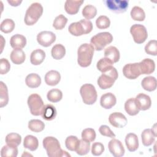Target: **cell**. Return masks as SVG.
<instances>
[{"mask_svg": "<svg viewBox=\"0 0 157 157\" xmlns=\"http://www.w3.org/2000/svg\"><path fill=\"white\" fill-rule=\"evenodd\" d=\"M26 59V55L22 49H13L10 53V59L15 64H22Z\"/></svg>", "mask_w": 157, "mask_h": 157, "instance_id": "28", "label": "cell"}, {"mask_svg": "<svg viewBox=\"0 0 157 157\" xmlns=\"http://www.w3.org/2000/svg\"><path fill=\"white\" fill-rule=\"evenodd\" d=\"M83 1H69L67 0L64 4V9L69 15H75L78 13Z\"/></svg>", "mask_w": 157, "mask_h": 157, "instance_id": "19", "label": "cell"}, {"mask_svg": "<svg viewBox=\"0 0 157 157\" xmlns=\"http://www.w3.org/2000/svg\"><path fill=\"white\" fill-rule=\"evenodd\" d=\"M135 102L140 110H146L150 108L151 105V100L149 96L140 93L137 94L136 97Z\"/></svg>", "mask_w": 157, "mask_h": 157, "instance_id": "15", "label": "cell"}, {"mask_svg": "<svg viewBox=\"0 0 157 157\" xmlns=\"http://www.w3.org/2000/svg\"><path fill=\"white\" fill-rule=\"evenodd\" d=\"M21 142V137L20 134L15 132L8 134L6 137L7 145L12 147H18Z\"/></svg>", "mask_w": 157, "mask_h": 157, "instance_id": "33", "label": "cell"}, {"mask_svg": "<svg viewBox=\"0 0 157 157\" xmlns=\"http://www.w3.org/2000/svg\"><path fill=\"white\" fill-rule=\"evenodd\" d=\"M125 144L129 151L133 152L139 148V139L136 134L129 133L125 137Z\"/></svg>", "mask_w": 157, "mask_h": 157, "instance_id": "18", "label": "cell"}, {"mask_svg": "<svg viewBox=\"0 0 157 157\" xmlns=\"http://www.w3.org/2000/svg\"><path fill=\"white\" fill-rule=\"evenodd\" d=\"M118 77V72L115 67L113 66L107 71L102 73L97 80L98 85L102 90L110 88L113 85Z\"/></svg>", "mask_w": 157, "mask_h": 157, "instance_id": "5", "label": "cell"}, {"mask_svg": "<svg viewBox=\"0 0 157 157\" xmlns=\"http://www.w3.org/2000/svg\"><path fill=\"white\" fill-rule=\"evenodd\" d=\"M108 148L110 153L115 157H121L124 155L125 150L120 140L113 138L108 144Z\"/></svg>", "mask_w": 157, "mask_h": 157, "instance_id": "14", "label": "cell"}, {"mask_svg": "<svg viewBox=\"0 0 157 157\" xmlns=\"http://www.w3.org/2000/svg\"><path fill=\"white\" fill-rule=\"evenodd\" d=\"M130 33L133 37L134 41L140 44L144 43L148 37V33L146 28L140 24H134L130 28Z\"/></svg>", "mask_w": 157, "mask_h": 157, "instance_id": "9", "label": "cell"}, {"mask_svg": "<svg viewBox=\"0 0 157 157\" xmlns=\"http://www.w3.org/2000/svg\"><path fill=\"white\" fill-rule=\"evenodd\" d=\"M94 48L91 44H82L77 50V63L82 67L89 66L92 61Z\"/></svg>", "mask_w": 157, "mask_h": 157, "instance_id": "2", "label": "cell"}, {"mask_svg": "<svg viewBox=\"0 0 157 157\" xmlns=\"http://www.w3.org/2000/svg\"><path fill=\"white\" fill-rule=\"evenodd\" d=\"M10 69V64L6 58H1L0 60V74L1 75L7 74Z\"/></svg>", "mask_w": 157, "mask_h": 157, "instance_id": "49", "label": "cell"}, {"mask_svg": "<svg viewBox=\"0 0 157 157\" xmlns=\"http://www.w3.org/2000/svg\"><path fill=\"white\" fill-rule=\"evenodd\" d=\"M7 2L10 6H13V7L18 6L22 2L21 1H19V0H15V1L14 0H8Z\"/></svg>", "mask_w": 157, "mask_h": 157, "instance_id": "50", "label": "cell"}, {"mask_svg": "<svg viewBox=\"0 0 157 157\" xmlns=\"http://www.w3.org/2000/svg\"><path fill=\"white\" fill-rule=\"evenodd\" d=\"M141 74H150L155 71V63L150 58H145L139 63Z\"/></svg>", "mask_w": 157, "mask_h": 157, "instance_id": "17", "label": "cell"}, {"mask_svg": "<svg viewBox=\"0 0 157 157\" xmlns=\"http://www.w3.org/2000/svg\"><path fill=\"white\" fill-rule=\"evenodd\" d=\"M90 150V142L83 139L80 140L78 145L75 150L77 155L83 156L86 155Z\"/></svg>", "mask_w": 157, "mask_h": 157, "instance_id": "39", "label": "cell"}, {"mask_svg": "<svg viewBox=\"0 0 157 157\" xmlns=\"http://www.w3.org/2000/svg\"><path fill=\"white\" fill-rule=\"evenodd\" d=\"M25 83L28 87L31 88H36L40 86L41 83V78L37 74L31 73L26 76Z\"/></svg>", "mask_w": 157, "mask_h": 157, "instance_id": "27", "label": "cell"}, {"mask_svg": "<svg viewBox=\"0 0 157 157\" xmlns=\"http://www.w3.org/2000/svg\"><path fill=\"white\" fill-rule=\"evenodd\" d=\"M56 40V35L52 31H44L39 33L37 36V41L42 46L48 47Z\"/></svg>", "mask_w": 157, "mask_h": 157, "instance_id": "12", "label": "cell"}, {"mask_svg": "<svg viewBox=\"0 0 157 157\" xmlns=\"http://www.w3.org/2000/svg\"><path fill=\"white\" fill-rule=\"evenodd\" d=\"M15 26V23L12 19L6 18L1 22L0 29L2 33L7 34L13 31Z\"/></svg>", "mask_w": 157, "mask_h": 157, "instance_id": "41", "label": "cell"}, {"mask_svg": "<svg viewBox=\"0 0 157 157\" xmlns=\"http://www.w3.org/2000/svg\"><path fill=\"white\" fill-rule=\"evenodd\" d=\"M99 131L100 134L104 136L109 137L110 138H114L115 137V134L113 133V132L110 129V128L107 126V125H101L99 127Z\"/></svg>", "mask_w": 157, "mask_h": 157, "instance_id": "48", "label": "cell"}, {"mask_svg": "<svg viewBox=\"0 0 157 157\" xmlns=\"http://www.w3.org/2000/svg\"><path fill=\"white\" fill-rule=\"evenodd\" d=\"M145 52L150 55H157V42L156 40H150L145 47Z\"/></svg>", "mask_w": 157, "mask_h": 157, "instance_id": "46", "label": "cell"}, {"mask_svg": "<svg viewBox=\"0 0 157 157\" xmlns=\"http://www.w3.org/2000/svg\"><path fill=\"white\" fill-rule=\"evenodd\" d=\"M67 22V18L64 15L60 14L55 18L53 26L56 30H61L65 27Z\"/></svg>", "mask_w": 157, "mask_h": 157, "instance_id": "43", "label": "cell"}, {"mask_svg": "<svg viewBox=\"0 0 157 157\" xmlns=\"http://www.w3.org/2000/svg\"><path fill=\"white\" fill-rule=\"evenodd\" d=\"M131 17L135 21H142L145 18V13L144 10L139 6H134L131 10Z\"/></svg>", "mask_w": 157, "mask_h": 157, "instance_id": "35", "label": "cell"}, {"mask_svg": "<svg viewBox=\"0 0 157 157\" xmlns=\"http://www.w3.org/2000/svg\"><path fill=\"white\" fill-rule=\"evenodd\" d=\"M123 74L128 79H136L141 75L139 63L126 64L123 68Z\"/></svg>", "mask_w": 157, "mask_h": 157, "instance_id": "11", "label": "cell"}, {"mask_svg": "<svg viewBox=\"0 0 157 157\" xmlns=\"http://www.w3.org/2000/svg\"><path fill=\"white\" fill-rule=\"evenodd\" d=\"M124 109L127 113L131 116L137 115L140 111L136 104L134 98H129L125 102Z\"/></svg>", "mask_w": 157, "mask_h": 157, "instance_id": "30", "label": "cell"}, {"mask_svg": "<svg viewBox=\"0 0 157 157\" xmlns=\"http://www.w3.org/2000/svg\"><path fill=\"white\" fill-rule=\"evenodd\" d=\"M45 53L41 49H36L32 52L30 56L31 63L37 66L40 64L45 59Z\"/></svg>", "mask_w": 157, "mask_h": 157, "instance_id": "25", "label": "cell"}, {"mask_svg": "<svg viewBox=\"0 0 157 157\" xmlns=\"http://www.w3.org/2000/svg\"><path fill=\"white\" fill-rule=\"evenodd\" d=\"M113 40L112 35L109 32L99 33L91 38L90 42L96 51H101Z\"/></svg>", "mask_w": 157, "mask_h": 157, "instance_id": "6", "label": "cell"}, {"mask_svg": "<svg viewBox=\"0 0 157 157\" xmlns=\"http://www.w3.org/2000/svg\"><path fill=\"white\" fill-rule=\"evenodd\" d=\"M117 102L115 96L112 93H107L102 94L100 99L101 107L105 109H110L113 107Z\"/></svg>", "mask_w": 157, "mask_h": 157, "instance_id": "16", "label": "cell"}, {"mask_svg": "<svg viewBox=\"0 0 157 157\" xmlns=\"http://www.w3.org/2000/svg\"><path fill=\"white\" fill-rule=\"evenodd\" d=\"M96 132L92 128H86L82 132V139L90 142H93L96 139Z\"/></svg>", "mask_w": 157, "mask_h": 157, "instance_id": "45", "label": "cell"}, {"mask_svg": "<svg viewBox=\"0 0 157 157\" xmlns=\"http://www.w3.org/2000/svg\"><path fill=\"white\" fill-rule=\"evenodd\" d=\"M156 134L151 129H145L141 134L142 142L144 146L148 147L152 145L155 141Z\"/></svg>", "mask_w": 157, "mask_h": 157, "instance_id": "21", "label": "cell"}, {"mask_svg": "<svg viewBox=\"0 0 157 157\" xmlns=\"http://www.w3.org/2000/svg\"><path fill=\"white\" fill-rule=\"evenodd\" d=\"M109 121L113 127L121 128L127 124L128 120L122 113L113 112L109 115Z\"/></svg>", "mask_w": 157, "mask_h": 157, "instance_id": "13", "label": "cell"}, {"mask_svg": "<svg viewBox=\"0 0 157 157\" xmlns=\"http://www.w3.org/2000/svg\"><path fill=\"white\" fill-rule=\"evenodd\" d=\"M104 57L111 60L113 63H117L120 58V52L114 46H109L104 50Z\"/></svg>", "mask_w": 157, "mask_h": 157, "instance_id": "24", "label": "cell"}, {"mask_svg": "<svg viewBox=\"0 0 157 157\" xmlns=\"http://www.w3.org/2000/svg\"><path fill=\"white\" fill-rule=\"evenodd\" d=\"M42 144L49 157L71 156L66 151L61 148L60 144L57 139L52 136H48L43 139Z\"/></svg>", "mask_w": 157, "mask_h": 157, "instance_id": "1", "label": "cell"}, {"mask_svg": "<svg viewBox=\"0 0 157 157\" xmlns=\"http://www.w3.org/2000/svg\"><path fill=\"white\" fill-rule=\"evenodd\" d=\"M82 13V15L86 20H89L95 17V16L97 14V9L94 6L88 4L84 7Z\"/></svg>", "mask_w": 157, "mask_h": 157, "instance_id": "42", "label": "cell"}, {"mask_svg": "<svg viewBox=\"0 0 157 157\" xmlns=\"http://www.w3.org/2000/svg\"><path fill=\"white\" fill-rule=\"evenodd\" d=\"M141 85L142 88L148 91H155L156 88V79L155 77L148 76L144 77L142 82Z\"/></svg>", "mask_w": 157, "mask_h": 157, "instance_id": "29", "label": "cell"}, {"mask_svg": "<svg viewBox=\"0 0 157 157\" xmlns=\"http://www.w3.org/2000/svg\"><path fill=\"white\" fill-rule=\"evenodd\" d=\"M10 44L13 49H22L26 44V37L19 34H15L11 37Z\"/></svg>", "mask_w": 157, "mask_h": 157, "instance_id": "20", "label": "cell"}, {"mask_svg": "<svg viewBox=\"0 0 157 157\" xmlns=\"http://www.w3.org/2000/svg\"><path fill=\"white\" fill-rule=\"evenodd\" d=\"M80 93L83 103L87 105H92L96 102L98 98L95 87L90 83L83 85L80 89Z\"/></svg>", "mask_w": 157, "mask_h": 157, "instance_id": "7", "label": "cell"}, {"mask_svg": "<svg viewBox=\"0 0 157 157\" xmlns=\"http://www.w3.org/2000/svg\"><path fill=\"white\" fill-rule=\"evenodd\" d=\"M28 128L33 132H39L45 128V124L40 120H31L28 123Z\"/></svg>", "mask_w": 157, "mask_h": 157, "instance_id": "37", "label": "cell"}, {"mask_svg": "<svg viewBox=\"0 0 157 157\" xmlns=\"http://www.w3.org/2000/svg\"><path fill=\"white\" fill-rule=\"evenodd\" d=\"M27 103L29 108L30 112L33 115H41L44 107V104L40 96L36 93L29 95L28 98Z\"/></svg>", "mask_w": 157, "mask_h": 157, "instance_id": "8", "label": "cell"}, {"mask_svg": "<svg viewBox=\"0 0 157 157\" xmlns=\"http://www.w3.org/2000/svg\"><path fill=\"white\" fill-rule=\"evenodd\" d=\"M61 80V75L59 72L54 70L47 72L45 75V83L49 86H55L59 83Z\"/></svg>", "mask_w": 157, "mask_h": 157, "instance_id": "22", "label": "cell"}, {"mask_svg": "<svg viewBox=\"0 0 157 157\" xmlns=\"http://www.w3.org/2000/svg\"><path fill=\"white\" fill-rule=\"evenodd\" d=\"M110 19L105 15L99 16L96 20V25L98 29H107L110 26Z\"/></svg>", "mask_w": 157, "mask_h": 157, "instance_id": "44", "label": "cell"}, {"mask_svg": "<svg viewBox=\"0 0 157 157\" xmlns=\"http://www.w3.org/2000/svg\"><path fill=\"white\" fill-rule=\"evenodd\" d=\"M91 151L94 156H100L104 151V147L101 142H94L91 145Z\"/></svg>", "mask_w": 157, "mask_h": 157, "instance_id": "47", "label": "cell"}, {"mask_svg": "<svg viewBox=\"0 0 157 157\" xmlns=\"http://www.w3.org/2000/svg\"><path fill=\"white\" fill-rule=\"evenodd\" d=\"M43 13V7L39 2L31 4L27 9L25 17V23L28 26L34 25Z\"/></svg>", "mask_w": 157, "mask_h": 157, "instance_id": "4", "label": "cell"}, {"mask_svg": "<svg viewBox=\"0 0 157 157\" xmlns=\"http://www.w3.org/2000/svg\"><path fill=\"white\" fill-rule=\"evenodd\" d=\"M23 146L25 148L34 151L39 147V141L37 137L32 135L26 136L23 141Z\"/></svg>", "mask_w": 157, "mask_h": 157, "instance_id": "26", "label": "cell"}, {"mask_svg": "<svg viewBox=\"0 0 157 157\" xmlns=\"http://www.w3.org/2000/svg\"><path fill=\"white\" fill-rule=\"evenodd\" d=\"M51 54L55 59H61L65 56L66 48L62 44H56L52 47Z\"/></svg>", "mask_w": 157, "mask_h": 157, "instance_id": "31", "label": "cell"}, {"mask_svg": "<svg viewBox=\"0 0 157 157\" xmlns=\"http://www.w3.org/2000/svg\"><path fill=\"white\" fill-rule=\"evenodd\" d=\"M1 42H2V48H1V52H2V50H3V45H4V42L5 43V41H4V37H3V36H1Z\"/></svg>", "mask_w": 157, "mask_h": 157, "instance_id": "51", "label": "cell"}, {"mask_svg": "<svg viewBox=\"0 0 157 157\" xmlns=\"http://www.w3.org/2000/svg\"><path fill=\"white\" fill-rule=\"evenodd\" d=\"M80 140L74 136H68L65 140V145L66 147L70 151H74L76 150Z\"/></svg>", "mask_w": 157, "mask_h": 157, "instance_id": "40", "label": "cell"}, {"mask_svg": "<svg viewBox=\"0 0 157 157\" xmlns=\"http://www.w3.org/2000/svg\"><path fill=\"white\" fill-rule=\"evenodd\" d=\"M18 155L17 147L10 145H4L1 150V156L2 157H16Z\"/></svg>", "mask_w": 157, "mask_h": 157, "instance_id": "36", "label": "cell"}, {"mask_svg": "<svg viewBox=\"0 0 157 157\" xmlns=\"http://www.w3.org/2000/svg\"><path fill=\"white\" fill-rule=\"evenodd\" d=\"M113 63L111 60L104 57L100 59L98 61L96 67H97V69L102 73L107 71L110 68H112L113 67Z\"/></svg>", "mask_w": 157, "mask_h": 157, "instance_id": "34", "label": "cell"}, {"mask_svg": "<svg viewBox=\"0 0 157 157\" xmlns=\"http://www.w3.org/2000/svg\"><path fill=\"white\" fill-rule=\"evenodd\" d=\"M47 98L52 102H58L62 99L63 93L59 89H52L47 93Z\"/></svg>", "mask_w": 157, "mask_h": 157, "instance_id": "38", "label": "cell"}, {"mask_svg": "<svg viewBox=\"0 0 157 157\" xmlns=\"http://www.w3.org/2000/svg\"><path fill=\"white\" fill-rule=\"evenodd\" d=\"M104 2L110 11L115 13L126 12L129 4V2L126 0H105Z\"/></svg>", "mask_w": 157, "mask_h": 157, "instance_id": "10", "label": "cell"}, {"mask_svg": "<svg viewBox=\"0 0 157 157\" xmlns=\"http://www.w3.org/2000/svg\"><path fill=\"white\" fill-rule=\"evenodd\" d=\"M93 29V23L90 20L83 19L72 23L68 28L69 32L73 36H80L90 33Z\"/></svg>", "mask_w": 157, "mask_h": 157, "instance_id": "3", "label": "cell"}, {"mask_svg": "<svg viewBox=\"0 0 157 157\" xmlns=\"http://www.w3.org/2000/svg\"><path fill=\"white\" fill-rule=\"evenodd\" d=\"M56 114L57 112L55 106L52 104H47L44 105L41 116L47 121H52L55 118Z\"/></svg>", "mask_w": 157, "mask_h": 157, "instance_id": "23", "label": "cell"}, {"mask_svg": "<svg viewBox=\"0 0 157 157\" xmlns=\"http://www.w3.org/2000/svg\"><path fill=\"white\" fill-rule=\"evenodd\" d=\"M9 102L8 89L3 82H0V107L6 106Z\"/></svg>", "mask_w": 157, "mask_h": 157, "instance_id": "32", "label": "cell"}]
</instances>
